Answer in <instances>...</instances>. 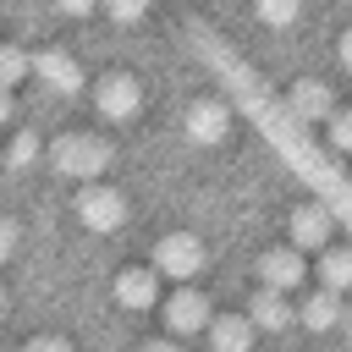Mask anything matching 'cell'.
Returning <instances> with one entry per match:
<instances>
[{
    "label": "cell",
    "instance_id": "7402d4cb",
    "mask_svg": "<svg viewBox=\"0 0 352 352\" xmlns=\"http://www.w3.org/2000/svg\"><path fill=\"white\" fill-rule=\"evenodd\" d=\"M55 6H60L66 16H88V11H94V6H104V0H55Z\"/></svg>",
    "mask_w": 352,
    "mask_h": 352
},
{
    "label": "cell",
    "instance_id": "3957f363",
    "mask_svg": "<svg viewBox=\"0 0 352 352\" xmlns=\"http://www.w3.org/2000/svg\"><path fill=\"white\" fill-rule=\"evenodd\" d=\"M94 104H99L104 121H126V116H138V104H143V82L126 77V72H110V77H99V88H94Z\"/></svg>",
    "mask_w": 352,
    "mask_h": 352
},
{
    "label": "cell",
    "instance_id": "9c48e42d",
    "mask_svg": "<svg viewBox=\"0 0 352 352\" xmlns=\"http://www.w3.org/2000/svg\"><path fill=\"white\" fill-rule=\"evenodd\" d=\"M226 126H231V110H226L220 99H198V104L187 110V138H192V143H220Z\"/></svg>",
    "mask_w": 352,
    "mask_h": 352
},
{
    "label": "cell",
    "instance_id": "4fadbf2b",
    "mask_svg": "<svg viewBox=\"0 0 352 352\" xmlns=\"http://www.w3.org/2000/svg\"><path fill=\"white\" fill-rule=\"evenodd\" d=\"M341 314H346V308H341V297H336L330 286H319V292L297 308V319H302L308 330H336V324H341Z\"/></svg>",
    "mask_w": 352,
    "mask_h": 352
},
{
    "label": "cell",
    "instance_id": "ac0fdd59",
    "mask_svg": "<svg viewBox=\"0 0 352 352\" xmlns=\"http://www.w3.org/2000/svg\"><path fill=\"white\" fill-rule=\"evenodd\" d=\"M28 66H33V60H28L16 44H6V50H0V77H6V82H22V72H28Z\"/></svg>",
    "mask_w": 352,
    "mask_h": 352
},
{
    "label": "cell",
    "instance_id": "ffe728a7",
    "mask_svg": "<svg viewBox=\"0 0 352 352\" xmlns=\"http://www.w3.org/2000/svg\"><path fill=\"white\" fill-rule=\"evenodd\" d=\"M104 11H110L116 22H138V16L148 11V0H104Z\"/></svg>",
    "mask_w": 352,
    "mask_h": 352
},
{
    "label": "cell",
    "instance_id": "6da1fadb",
    "mask_svg": "<svg viewBox=\"0 0 352 352\" xmlns=\"http://www.w3.org/2000/svg\"><path fill=\"white\" fill-rule=\"evenodd\" d=\"M50 165L60 170V176H99L104 165H110V143L104 138H94V132H60L55 143H50Z\"/></svg>",
    "mask_w": 352,
    "mask_h": 352
},
{
    "label": "cell",
    "instance_id": "52a82bcc",
    "mask_svg": "<svg viewBox=\"0 0 352 352\" xmlns=\"http://www.w3.org/2000/svg\"><path fill=\"white\" fill-rule=\"evenodd\" d=\"M209 319H214V314H209V297L192 292V286L176 292V297L165 302V324H170L176 336H187V330H209Z\"/></svg>",
    "mask_w": 352,
    "mask_h": 352
},
{
    "label": "cell",
    "instance_id": "ba28073f",
    "mask_svg": "<svg viewBox=\"0 0 352 352\" xmlns=\"http://www.w3.org/2000/svg\"><path fill=\"white\" fill-rule=\"evenodd\" d=\"M286 104H292V116L297 121H330L336 116V99H330V88L324 82H292V94H286Z\"/></svg>",
    "mask_w": 352,
    "mask_h": 352
},
{
    "label": "cell",
    "instance_id": "484cf974",
    "mask_svg": "<svg viewBox=\"0 0 352 352\" xmlns=\"http://www.w3.org/2000/svg\"><path fill=\"white\" fill-rule=\"evenodd\" d=\"M341 330H346V341H352V308H346V314H341Z\"/></svg>",
    "mask_w": 352,
    "mask_h": 352
},
{
    "label": "cell",
    "instance_id": "277c9868",
    "mask_svg": "<svg viewBox=\"0 0 352 352\" xmlns=\"http://www.w3.org/2000/svg\"><path fill=\"white\" fill-rule=\"evenodd\" d=\"M77 214H82V226H88V231H116V226L126 220V198H121L116 187L88 182V187L77 192Z\"/></svg>",
    "mask_w": 352,
    "mask_h": 352
},
{
    "label": "cell",
    "instance_id": "5bb4252c",
    "mask_svg": "<svg viewBox=\"0 0 352 352\" xmlns=\"http://www.w3.org/2000/svg\"><path fill=\"white\" fill-rule=\"evenodd\" d=\"M116 297H121L126 308H148V302H154V270H126V275H116Z\"/></svg>",
    "mask_w": 352,
    "mask_h": 352
},
{
    "label": "cell",
    "instance_id": "7c38bea8",
    "mask_svg": "<svg viewBox=\"0 0 352 352\" xmlns=\"http://www.w3.org/2000/svg\"><path fill=\"white\" fill-rule=\"evenodd\" d=\"M248 319H253L258 330H286V324H292L297 314H292V302H286V297H280L275 286H264V292H258V297L248 302Z\"/></svg>",
    "mask_w": 352,
    "mask_h": 352
},
{
    "label": "cell",
    "instance_id": "603a6c76",
    "mask_svg": "<svg viewBox=\"0 0 352 352\" xmlns=\"http://www.w3.org/2000/svg\"><path fill=\"white\" fill-rule=\"evenodd\" d=\"M11 248H16V220H6V226H0V253H11Z\"/></svg>",
    "mask_w": 352,
    "mask_h": 352
},
{
    "label": "cell",
    "instance_id": "cb8c5ba5",
    "mask_svg": "<svg viewBox=\"0 0 352 352\" xmlns=\"http://www.w3.org/2000/svg\"><path fill=\"white\" fill-rule=\"evenodd\" d=\"M341 66H346V72H352V28H346V33H341Z\"/></svg>",
    "mask_w": 352,
    "mask_h": 352
},
{
    "label": "cell",
    "instance_id": "8fae6325",
    "mask_svg": "<svg viewBox=\"0 0 352 352\" xmlns=\"http://www.w3.org/2000/svg\"><path fill=\"white\" fill-rule=\"evenodd\" d=\"M253 319H242V314H220V319H209V341H214V352H248L253 346Z\"/></svg>",
    "mask_w": 352,
    "mask_h": 352
},
{
    "label": "cell",
    "instance_id": "44dd1931",
    "mask_svg": "<svg viewBox=\"0 0 352 352\" xmlns=\"http://www.w3.org/2000/svg\"><path fill=\"white\" fill-rule=\"evenodd\" d=\"M28 352H72V341H60V336H38V341H28Z\"/></svg>",
    "mask_w": 352,
    "mask_h": 352
},
{
    "label": "cell",
    "instance_id": "d6986e66",
    "mask_svg": "<svg viewBox=\"0 0 352 352\" xmlns=\"http://www.w3.org/2000/svg\"><path fill=\"white\" fill-rule=\"evenodd\" d=\"M324 138H330V148H341V154H346V148H352V110H336Z\"/></svg>",
    "mask_w": 352,
    "mask_h": 352
},
{
    "label": "cell",
    "instance_id": "5b68a950",
    "mask_svg": "<svg viewBox=\"0 0 352 352\" xmlns=\"http://www.w3.org/2000/svg\"><path fill=\"white\" fill-rule=\"evenodd\" d=\"M302 275H308L302 248H270V253L258 258V280H264V286H275V292H292Z\"/></svg>",
    "mask_w": 352,
    "mask_h": 352
},
{
    "label": "cell",
    "instance_id": "7a4b0ae2",
    "mask_svg": "<svg viewBox=\"0 0 352 352\" xmlns=\"http://www.w3.org/2000/svg\"><path fill=\"white\" fill-rule=\"evenodd\" d=\"M154 270H160V275H170V280H192V275L204 270V242H198V236H187V231L160 236V242H154Z\"/></svg>",
    "mask_w": 352,
    "mask_h": 352
},
{
    "label": "cell",
    "instance_id": "e0dca14e",
    "mask_svg": "<svg viewBox=\"0 0 352 352\" xmlns=\"http://www.w3.org/2000/svg\"><path fill=\"white\" fill-rule=\"evenodd\" d=\"M33 154H38V138H33V132H16V138H11L6 165H11V170H22V165H33Z\"/></svg>",
    "mask_w": 352,
    "mask_h": 352
},
{
    "label": "cell",
    "instance_id": "30bf717a",
    "mask_svg": "<svg viewBox=\"0 0 352 352\" xmlns=\"http://www.w3.org/2000/svg\"><path fill=\"white\" fill-rule=\"evenodd\" d=\"M330 209L324 204H302L297 214H292V248H324V236H330Z\"/></svg>",
    "mask_w": 352,
    "mask_h": 352
},
{
    "label": "cell",
    "instance_id": "d4e9b609",
    "mask_svg": "<svg viewBox=\"0 0 352 352\" xmlns=\"http://www.w3.org/2000/svg\"><path fill=\"white\" fill-rule=\"evenodd\" d=\"M138 352H182V346H176V341H143Z\"/></svg>",
    "mask_w": 352,
    "mask_h": 352
},
{
    "label": "cell",
    "instance_id": "2e32d148",
    "mask_svg": "<svg viewBox=\"0 0 352 352\" xmlns=\"http://www.w3.org/2000/svg\"><path fill=\"white\" fill-rule=\"evenodd\" d=\"M253 11H258V22H270V28H286V22H297L302 0H253Z\"/></svg>",
    "mask_w": 352,
    "mask_h": 352
},
{
    "label": "cell",
    "instance_id": "8992f818",
    "mask_svg": "<svg viewBox=\"0 0 352 352\" xmlns=\"http://www.w3.org/2000/svg\"><path fill=\"white\" fill-rule=\"evenodd\" d=\"M33 72H38V82L55 88V94H77V88H82V72H77V60H72L66 50H38V55H33Z\"/></svg>",
    "mask_w": 352,
    "mask_h": 352
},
{
    "label": "cell",
    "instance_id": "9a60e30c",
    "mask_svg": "<svg viewBox=\"0 0 352 352\" xmlns=\"http://www.w3.org/2000/svg\"><path fill=\"white\" fill-rule=\"evenodd\" d=\"M319 280H324L330 292H346V286H352V253H346V248H341V253H324V258H319Z\"/></svg>",
    "mask_w": 352,
    "mask_h": 352
}]
</instances>
